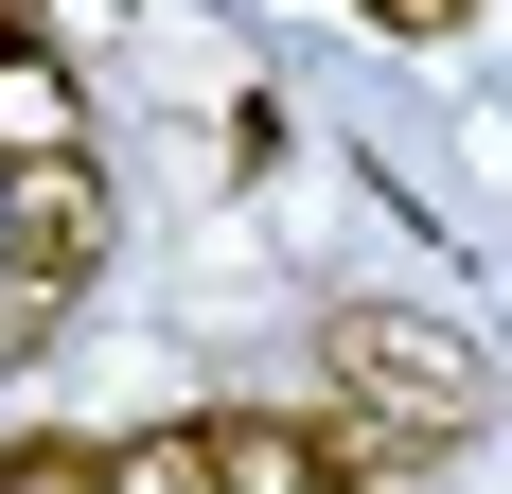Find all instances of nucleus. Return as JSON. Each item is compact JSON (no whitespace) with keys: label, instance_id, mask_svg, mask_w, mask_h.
I'll use <instances>...</instances> for the list:
<instances>
[{"label":"nucleus","instance_id":"3","mask_svg":"<svg viewBox=\"0 0 512 494\" xmlns=\"http://www.w3.org/2000/svg\"><path fill=\"white\" fill-rule=\"evenodd\" d=\"M36 230H71V195H18V177H0V318L36 300Z\"/></svg>","mask_w":512,"mask_h":494},{"label":"nucleus","instance_id":"1","mask_svg":"<svg viewBox=\"0 0 512 494\" xmlns=\"http://www.w3.org/2000/svg\"><path fill=\"white\" fill-rule=\"evenodd\" d=\"M336 389H389V424H477V353L442 318H336Z\"/></svg>","mask_w":512,"mask_h":494},{"label":"nucleus","instance_id":"2","mask_svg":"<svg viewBox=\"0 0 512 494\" xmlns=\"http://www.w3.org/2000/svg\"><path fill=\"white\" fill-rule=\"evenodd\" d=\"M89 494H230V442H212V424H177V442H124V459H89Z\"/></svg>","mask_w":512,"mask_h":494},{"label":"nucleus","instance_id":"4","mask_svg":"<svg viewBox=\"0 0 512 494\" xmlns=\"http://www.w3.org/2000/svg\"><path fill=\"white\" fill-rule=\"evenodd\" d=\"M407 18H424V0H407Z\"/></svg>","mask_w":512,"mask_h":494}]
</instances>
